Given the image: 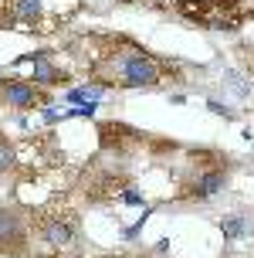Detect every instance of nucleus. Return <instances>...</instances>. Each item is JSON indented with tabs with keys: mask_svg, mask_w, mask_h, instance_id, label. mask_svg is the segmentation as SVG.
<instances>
[{
	"mask_svg": "<svg viewBox=\"0 0 254 258\" xmlns=\"http://www.w3.org/2000/svg\"><path fill=\"white\" fill-rule=\"evenodd\" d=\"M0 102L7 109H38L48 102V92L24 78H0Z\"/></svg>",
	"mask_w": 254,
	"mask_h": 258,
	"instance_id": "obj_3",
	"label": "nucleus"
},
{
	"mask_svg": "<svg viewBox=\"0 0 254 258\" xmlns=\"http://www.w3.org/2000/svg\"><path fill=\"white\" fill-rule=\"evenodd\" d=\"M220 231H224V238H241L244 234V218H224L220 221Z\"/></svg>",
	"mask_w": 254,
	"mask_h": 258,
	"instance_id": "obj_9",
	"label": "nucleus"
},
{
	"mask_svg": "<svg viewBox=\"0 0 254 258\" xmlns=\"http://www.w3.org/2000/svg\"><path fill=\"white\" fill-rule=\"evenodd\" d=\"M27 245H31V231L24 214L17 207L0 204V255L27 258Z\"/></svg>",
	"mask_w": 254,
	"mask_h": 258,
	"instance_id": "obj_2",
	"label": "nucleus"
},
{
	"mask_svg": "<svg viewBox=\"0 0 254 258\" xmlns=\"http://www.w3.org/2000/svg\"><path fill=\"white\" fill-rule=\"evenodd\" d=\"M75 234H78V228H75L71 214H48L38 224V238L48 248H71L75 245Z\"/></svg>",
	"mask_w": 254,
	"mask_h": 258,
	"instance_id": "obj_5",
	"label": "nucleus"
},
{
	"mask_svg": "<svg viewBox=\"0 0 254 258\" xmlns=\"http://www.w3.org/2000/svg\"><path fill=\"white\" fill-rule=\"evenodd\" d=\"M166 78V68L149 51L136 44H115L102 61V85H119V89H156Z\"/></svg>",
	"mask_w": 254,
	"mask_h": 258,
	"instance_id": "obj_1",
	"label": "nucleus"
},
{
	"mask_svg": "<svg viewBox=\"0 0 254 258\" xmlns=\"http://www.w3.org/2000/svg\"><path fill=\"white\" fill-rule=\"evenodd\" d=\"M14 11L21 21H38L41 17V0H14Z\"/></svg>",
	"mask_w": 254,
	"mask_h": 258,
	"instance_id": "obj_8",
	"label": "nucleus"
},
{
	"mask_svg": "<svg viewBox=\"0 0 254 258\" xmlns=\"http://www.w3.org/2000/svg\"><path fill=\"white\" fill-rule=\"evenodd\" d=\"M227 187V163L220 167V163H214V167H203L200 173H193L190 180L183 183V201H207V197H214L217 190H224Z\"/></svg>",
	"mask_w": 254,
	"mask_h": 258,
	"instance_id": "obj_4",
	"label": "nucleus"
},
{
	"mask_svg": "<svg viewBox=\"0 0 254 258\" xmlns=\"http://www.w3.org/2000/svg\"><path fill=\"white\" fill-rule=\"evenodd\" d=\"M14 163H17V146L0 133V177H4L7 170H14Z\"/></svg>",
	"mask_w": 254,
	"mask_h": 258,
	"instance_id": "obj_7",
	"label": "nucleus"
},
{
	"mask_svg": "<svg viewBox=\"0 0 254 258\" xmlns=\"http://www.w3.org/2000/svg\"><path fill=\"white\" fill-rule=\"evenodd\" d=\"M44 58H48L44 51H41V54H27V61H34V85H38V89L64 82V72H61V68H51Z\"/></svg>",
	"mask_w": 254,
	"mask_h": 258,
	"instance_id": "obj_6",
	"label": "nucleus"
}]
</instances>
